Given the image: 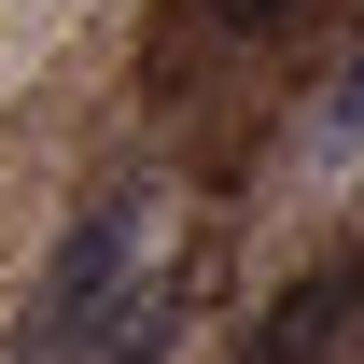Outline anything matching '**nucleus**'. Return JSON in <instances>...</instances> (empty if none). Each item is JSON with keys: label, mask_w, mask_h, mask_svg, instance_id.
<instances>
[{"label": "nucleus", "mask_w": 364, "mask_h": 364, "mask_svg": "<svg viewBox=\"0 0 364 364\" xmlns=\"http://www.w3.org/2000/svg\"><path fill=\"white\" fill-rule=\"evenodd\" d=\"M294 0H196V28H280Z\"/></svg>", "instance_id": "obj_3"}, {"label": "nucleus", "mask_w": 364, "mask_h": 364, "mask_svg": "<svg viewBox=\"0 0 364 364\" xmlns=\"http://www.w3.org/2000/svg\"><path fill=\"white\" fill-rule=\"evenodd\" d=\"M182 294L140 267V210H98L70 252H56V294L28 309V336L0 364H168Z\"/></svg>", "instance_id": "obj_1"}, {"label": "nucleus", "mask_w": 364, "mask_h": 364, "mask_svg": "<svg viewBox=\"0 0 364 364\" xmlns=\"http://www.w3.org/2000/svg\"><path fill=\"white\" fill-rule=\"evenodd\" d=\"M350 294H364V267H322V280H309V294H294V309H280V322H267V336H252V364H309V350H322V322L350 309Z\"/></svg>", "instance_id": "obj_2"}, {"label": "nucleus", "mask_w": 364, "mask_h": 364, "mask_svg": "<svg viewBox=\"0 0 364 364\" xmlns=\"http://www.w3.org/2000/svg\"><path fill=\"white\" fill-rule=\"evenodd\" d=\"M336 127H364V70H350V85H336Z\"/></svg>", "instance_id": "obj_4"}]
</instances>
